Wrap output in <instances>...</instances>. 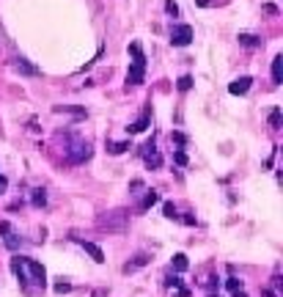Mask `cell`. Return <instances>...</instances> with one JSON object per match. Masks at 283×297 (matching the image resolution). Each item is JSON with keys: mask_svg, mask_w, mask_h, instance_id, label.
<instances>
[{"mask_svg": "<svg viewBox=\"0 0 283 297\" xmlns=\"http://www.w3.org/2000/svg\"><path fill=\"white\" fill-rule=\"evenodd\" d=\"M11 270H14V275H17V278H19L22 283H36V286H41V289H44L47 273H44V267L38 264L36 259L17 256V259H11Z\"/></svg>", "mask_w": 283, "mask_h": 297, "instance_id": "cell-1", "label": "cell"}, {"mask_svg": "<svg viewBox=\"0 0 283 297\" xmlns=\"http://www.w3.org/2000/svg\"><path fill=\"white\" fill-rule=\"evenodd\" d=\"M130 55H132V63H130V72H127V83L140 85L146 80V55H143L140 41H132L130 44Z\"/></svg>", "mask_w": 283, "mask_h": 297, "instance_id": "cell-2", "label": "cell"}, {"mask_svg": "<svg viewBox=\"0 0 283 297\" xmlns=\"http://www.w3.org/2000/svg\"><path fill=\"white\" fill-rule=\"evenodd\" d=\"M127 218L130 215L124 212V209H118V212H110V215H105V218H99V229H107V231H124L127 229Z\"/></svg>", "mask_w": 283, "mask_h": 297, "instance_id": "cell-3", "label": "cell"}, {"mask_svg": "<svg viewBox=\"0 0 283 297\" xmlns=\"http://www.w3.org/2000/svg\"><path fill=\"white\" fill-rule=\"evenodd\" d=\"M190 41H192L190 25H173V28H170V44L173 47H187Z\"/></svg>", "mask_w": 283, "mask_h": 297, "instance_id": "cell-4", "label": "cell"}, {"mask_svg": "<svg viewBox=\"0 0 283 297\" xmlns=\"http://www.w3.org/2000/svg\"><path fill=\"white\" fill-rule=\"evenodd\" d=\"M88 157H91V146L88 143H75L69 152H66V162H72V165H80V162H85Z\"/></svg>", "mask_w": 283, "mask_h": 297, "instance_id": "cell-5", "label": "cell"}, {"mask_svg": "<svg viewBox=\"0 0 283 297\" xmlns=\"http://www.w3.org/2000/svg\"><path fill=\"white\" fill-rule=\"evenodd\" d=\"M0 234H3V245H6L8 251H17V248H19V237L14 234V229H11L8 220L0 223Z\"/></svg>", "mask_w": 283, "mask_h": 297, "instance_id": "cell-6", "label": "cell"}, {"mask_svg": "<svg viewBox=\"0 0 283 297\" xmlns=\"http://www.w3.org/2000/svg\"><path fill=\"white\" fill-rule=\"evenodd\" d=\"M149 124H151V110H146V113L140 116L138 121H132L130 127H127V135H138V132H146V130H149Z\"/></svg>", "mask_w": 283, "mask_h": 297, "instance_id": "cell-7", "label": "cell"}, {"mask_svg": "<svg viewBox=\"0 0 283 297\" xmlns=\"http://www.w3.org/2000/svg\"><path fill=\"white\" fill-rule=\"evenodd\" d=\"M250 85H253V77H237V80L228 85V91L234 94V97H242V94L250 91Z\"/></svg>", "mask_w": 283, "mask_h": 297, "instance_id": "cell-8", "label": "cell"}, {"mask_svg": "<svg viewBox=\"0 0 283 297\" xmlns=\"http://www.w3.org/2000/svg\"><path fill=\"white\" fill-rule=\"evenodd\" d=\"M80 245H83V251L88 253V256H91V259L96 261V264H102V261H105V253H102V248H99L96 242H85V239H83Z\"/></svg>", "mask_w": 283, "mask_h": 297, "instance_id": "cell-9", "label": "cell"}, {"mask_svg": "<svg viewBox=\"0 0 283 297\" xmlns=\"http://www.w3.org/2000/svg\"><path fill=\"white\" fill-rule=\"evenodd\" d=\"M149 259H151L149 253H138V256H135L132 261H127V264H124V273H135V270L146 267V264H149Z\"/></svg>", "mask_w": 283, "mask_h": 297, "instance_id": "cell-10", "label": "cell"}, {"mask_svg": "<svg viewBox=\"0 0 283 297\" xmlns=\"http://www.w3.org/2000/svg\"><path fill=\"white\" fill-rule=\"evenodd\" d=\"M14 69L19 72V75H31V77H36V75H38V66L28 63L25 58H14Z\"/></svg>", "mask_w": 283, "mask_h": 297, "instance_id": "cell-11", "label": "cell"}, {"mask_svg": "<svg viewBox=\"0 0 283 297\" xmlns=\"http://www.w3.org/2000/svg\"><path fill=\"white\" fill-rule=\"evenodd\" d=\"M272 83L275 85L283 83V55H275V58H272Z\"/></svg>", "mask_w": 283, "mask_h": 297, "instance_id": "cell-12", "label": "cell"}, {"mask_svg": "<svg viewBox=\"0 0 283 297\" xmlns=\"http://www.w3.org/2000/svg\"><path fill=\"white\" fill-rule=\"evenodd\" d=\"M239 44L247 47V50H256V47H261L264 41H261L259 36H253V33H239Z\"/></svg>", "mask_w": 283, "mask_h": 297, "instance_id": "cell-13", "label": "cell"}, {"mask_svg": "<svg viewBox=\"0 0 283 297\" xmlns=\"http://www.w3.org/2000/svg\"><path fill=\"white\" fill-rule=\"evenodd\" d=\"M160 201V196H157V190H149L146 193V198H143V204H140V209H151L154 204Z\"/></svg>", "mask_w": 283, "mask_h": 297, "instance_id": "cell-14", "label": "cell"}, {"mask_svg": "<svg viewBox=\"0 0 283 297\" xmlns=\"http://www.w3.org/2000/svg\"><path fill=\"white\" fill-rule=\"evenodd\" d=\"M187 264H190V261H187V256H184V253H176V256H173V270H176V273H184V270H187Z\"/></svg>", "mask_w": 283, "mask_h": 297, "instance_id": "cell-15", "label": "cell"}, {"mask_svg": "<svg viewBox=\"0 0 283 297\" xmlns=\"http://www.w3.org/2000/svg\"><path fill=\"white\" fill-rule=\"evenodd\" d=\"M127 149H132L130 140H124V143H107V152H110V154H124Z\"/></svg>", "mask_w": 283, "mask_h": 297, "instance_id": "cell-16", "label": "cell"}, {"mask_svg": "<svg viewBox=\"0 0 283 297\" xmlns=\"http://www.w3.org/2000/svg\"><path fill=\"white\" fill-rule=\"evenodd\" d=\"M162 215L170 218V220H176V218H179V215H176V204H173V201H165V204H162Z\"/></svg>", "mask_w": 283, "mask_h": 297, "instance_id": "cell-17", "label": "cell"}, {"mask_svg": "<svg viewBox=\"0 0 283 297\" xmlns=\"http://www.w3.org/2000/svg\"><path fill=\"white\" fill-rule=\"evenodd\" d=\"M269 127H272V130L281 127V107H272V113H269Z\"/></svg>", "mask_w": 283, "mask_h": 297, "instance_id": "cell-18", "label": "cell"}, {"mask_svg": "<svg viewBox=\"0 0 283 297\" xmlns=\"http://www.w3.org/2000/svg\"><path fill=\"white\" fill-rule=\"evenodd\" d=\"M55 113H75V116H85L83 107H72V105H63V107H55Z\"/></svg>", "mask_w": 283, "mask_h": 297, "instance_id": "cell-19", "label": "cell"}, {"mask_svg": "<svg viewBox=\"0 0 283 297\" xmlns=\"http://www.w3.org/2000/svg\"><path fill=\"white\" fill-rule=\"evenodd\" d=\"M176 88H179V91H190V88H192V77H190V75H184V77H179V83H176Z\"/></svg>", "mask_w": 283, "mask_h": 297, "instance_id": "cell-20", "label": "cell"}, {"mask_svg": "<svg viewBox=\"0 0 283 297\" xmlns=\"http://www.w3.org/2000/svg\"><path fill=\"white\" fill-rule=\"evenodd\" d=\"M44 204H47L44 190H33V206H44Z\"/></svg>", "mask_w": 283, "mask_h": 297, "instance_id": "cell-21", "label": "cell"}, {"mask_svg": "<svg viewBox=\"0 0 283 297\" xmlns=\"http://www.w3.org/2000/svg\"><path fill=\"white\" fill-rule=\"evenodd\" d=\"M173 162H176V165H187L190 160H187V154H184L182 149H179V152H173Z\"/></svg>", "mask_w": 283, "mask_h": 297, "instance_id": "cell-22", "label": "cell"}, {"mask_svg": "<svg viewBox=\"0 0 283 297\" xmlns=\"http://www.w3.org/2000/svg\"><path fill=\"white\" fill-rule=\"evenodd\" d=\"M165 11H168L170 17H179V6L173 3V0H165Z\"/></svg>", "mask_w": 283, "mask_h": 297, "instance_id": "cell-23", "label": "cell"}, {"mask_svg": "<svg viewBox=\"0 0 283 297\" xmlns=\"http://www.w3.org/2000/svg\"><path fill=\"white\" fill-rule=\"evenodd\" d=\"M226 286H228L231 292H239V289H242V281H239V278H228V281H226Z\"/></svg>", "mask_w": 283, "mask_h": 297, "instance_id": "cell-24", "label": "cell"}, {"mask_svg": "<svg viewBox=\"0 0 283 297\" xmlns=\"http://www.w3.org/2000/svg\"><path fill=\"white\" fill-rule=\"evenodd\" d=\"M214 3H228V0H195V6H201V8H209Z\"/></svg>", "mask_w": 283, "mask_h": 297, "instance_id": "cell-25", "label": "cell"}, {"mask_svg": "<svg viewBox=\"0 0 283 297\" xmlns=\"http://www.w3.org/2000/svg\"><path fill=\"white\" fill-rule=\"evenodd\" d=\"M170 140H173L176 146H184V143H187V138H184V132H173V135H170Z\"/></svg>", "mask_w": 283, "mask_h": 297, "instance_id": "cell-26", "label": "cell"}, {"mask_svg": "<svg viewBox=\"0 0 283 297\" xmlns=\"http://www.w3.org/2000/svg\"><path fill=\"white\" fill-rule=\"evenodd\" d=\"M55 292L63 295V292H72V283H55Z\"/></svg>", "mask_w": 283, "mask_h": 297, "instance_id": "cell-27", "label": "cell"}, {"mask_svg": "<svg viewBox=\"0 0 283 297\" xmlns=\"http://www.w3.org/2000/svg\"><path fill=\"white\" fill-rule=\"evenodd\" d=\"M6 184H8V182H6V176H0V196L6 193Z\"/></svg>", "mask_w": 283, "mask_h": 297, "instance_id": "cell-28", "label": "cell"}, {"mask_svg": "<svg viewBox=\"0 0 283 297\" xmlns=\"http://www.w3.org/2000/svg\"><path fill=\"white\" fill-rule=\"evenodd\" d=\"M231 295H234V297H247V295H245V289H239V292H231Z\"/></svg>", "mask_w": 283, "mask_h": 297, "instance_id": "cell-29", "label": "cell"}, {"mask_svg": "<svg viewBox=\"0 0 283 297\" xmlns=\"http://www.w3.org/2000/svg\"><path fill=\"white\" fill-rule=\"evenodd\" d=\"M209 297H220V295H209Z\"/></svg>", "mask_w": 283, "mask_h": 297, "instance_id": "cell-30", "label": "cell"}]
</instances>
